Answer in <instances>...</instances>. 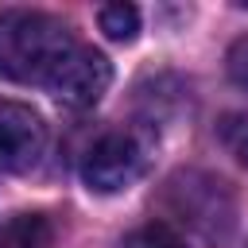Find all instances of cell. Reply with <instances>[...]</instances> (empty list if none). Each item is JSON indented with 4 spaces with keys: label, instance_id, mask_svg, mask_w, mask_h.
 Listing matches in <instances>:
<instances>
[{
    "label": "cell",
    "instance_id": "52a82bcc",
    "mask_svg": "<svg viewBox=\"0 0 248 248\" xmlns=\"http://www.w3.org/2000/svg\"><path fill=\"white\" fill-rule=\"evenodd\" d=\"M120 248H186V240L178 236L174 225H167V221H147V225L132 229V232L120 240Z\"/></svg>",
    "mask_w": 248,
    "mask_h": 248
},
{
    "label": "cell",
    "instance_id": "9c48e42d",
    "mask_svg": "<svg viewBox=\"0 0 248 248\" xmlns=\"http://www.w3.org/2000/svg\"><path fill=\"white\" fill-rule=\"evenodd\" d=\"M225 70H229V78H232L240 89H248V35L236 39V43L229 46V54H225Z\"/></svg>",
    "mask_w": 248,
    "mask_h": 248
},
{
    "label": "cell",
    "instance_id": "5b68a950",
    "mask_svg": "<svg viewBox=\"0 0 248 248\" xmlns=\"http://www.w3.org/2000/svg\"><path fill=\"white\" fill-rule=\"evenodd\" d=\"M0 248H50V221L43 213H16L0 225Z\"/></svg>",
    "mask_w": 248,
    "mask_h": 248
},
{
    "label": "cell",
    "instance_id": "8992f818",
    "mask_svg": "<svg viewBox=\"0 0 248 248\" xmlns=\"http://www.w3.org/2000/svg\"><path fill=\"white\" fill-rule=\"evenodd\" d=\"M97 23L112 43H132L140 35V8L136 4H105L97 12Z\"/></svg>",
    "mask_w": 248,
    "mask_h": 248
},
{
    "label": "cell",
    "instance_id": "3957f363",
    "mask_svg": "<svg viewBox=\"0 0 248 248\" xmlns=\"http://www.w3.org/2000/svg\"><path fill=\"white\" fill-rule=\"evenodd\" d=\"M108 85H112V62L85 43H78L46 81V89L70 108H93L108 93Z\"/></svg>",
    "mask_w": 248,
    "mask_h": 248
},
{
    "label": "cell",
    "instance_id": "7a4b0ae2",
    "mask_svg": "<svg viewBox=\"0 0 248 248\" xmlns=\"http://www.w3.org/2000/svg\"><path fill=\"white\" fill-rule=\"evenodd\" d=\"M147 170V147L136 132H105L81 155V178L97 194H120Z\"/></svg>",
    "mask_w": 248,
    "mask_h": 248
},
{
    "label": "cell",
    "instance_id": "277c9868",
    "mask_svg": "<svg viewBox=\"0 0 248 248\" xmlns=\"http://www.w3.org/2000/svg\"><path fill=\"white\" fill-rule=\"evenodd\" d=\"M46 147L43 116L23 105L0 97V170H31Z\"/></svg>",
    "mask_w": 248,
    "mask_h": 248
},
{
    "label": "cell",
    "instance_id": "ba28073f",
    "mask_svg": "<svg viewBox=\"0 0 248 248\" xmlns=\"http://www.w3.org/2000/svg\"><path fill=\"white\" fill-rule=\"evenodd\" d=\"M217 136H221V143L229 147V155H236V159L248 167V112H229V116H221Z\"/></svg>",
    "mask_w": 248,
    "mask_h": 248
},
{
    "label": "cell",
    "instance_id": "6da1fadb",
    "mask_svg": "<svg viewBox=\"0 0 248 248\" xmlns=\"http://www.w3.org/2000/svg\"><path fill=\"white\" fill-rule=\"evenodd\" d=\"M78 46L70 23L50 12L8 8L0 12V78L19 85H46L66 54Z\"/></svg>",
    "mask_w": 248,
    "mask_h": 248
}]
</instances>
